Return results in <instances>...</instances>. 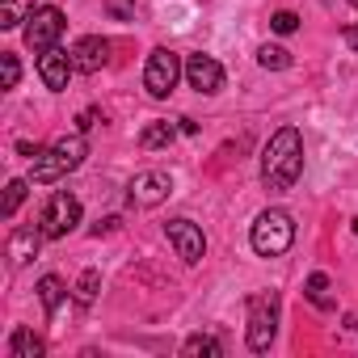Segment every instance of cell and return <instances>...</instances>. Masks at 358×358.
Masks as SVG:
<instances>
[{
	"instance_id": "1",
	"label": "cell",
	"mask_w": 358,
	"mask_h": 358,
	"mask_svg": "<svg viewBox=\"0 0 358 358\" xmlns=\"http://www.w3.org/2000/svg\"><path fill=\"white\" fill-rule=\"evenodd\" d=\"M299 173H303V135L295 127H278L262 152V186L282 194L299 182Z\"/></svg>"
},
{
	"instance_id": "2",
	"label": "cell",
	"mask_w": 358,
	"mask_h": 358,
	"mask_svg": "<svg viewBox=\"0 0 358 358\" xmlns=\"http://www.w3.org/2000/svg\"><path fill=\"white\" fill-rule=\"evenodd\" d=\"M85 156H89L85 135H80V131H76V135H64V139H55L51 148H43V152L34 156V164H30V182L51 186V182H59V177H68L72 169H80Z\"/></svg>"
},
{
	"instance_id": "3",
	"label": "cell",
	"mask_w": 358,
	"mask_h": 358,
	"mask_svg": "<svg viewBox=\"0 0 358 358\" xmlns=\"http://www.w3.org/2000/svg\"><path fill=\"white\" fill-rule=\"evenodd\" d=\"M291 241H295V220L282 207H266L249 228V245L257 257H282L291 249Z\"/></svg>"
},
{
	"instance_id": "4",
	"label": "cell",
	"mask_w": 358,
	"mask_h": 358,
	"mask_svg": "<svg viewBox=\"0 0 358 358\" xmlns=\"http://www.w3.org/2000/svg\"><path fill=\"white\" fill-rule=\"evenodd\" d=\"M182 76H186V64H182V55L169 51V47H156V51L148 55V64H143V89H148L156 101L169 97Z\"/></svg>"
},
{
	"instance_id": "5",
	"label": "cell",
	"mask_w": 358,
	"mask_h": 358,
	"mask_svg": "<svg viewBox=\"0 0 358 358\" xmlns=\"http://www.w3.org/2000/svg\"><path fill=\"white\" fill-rule=\"evenodd\" d=\"M274 333H278V295H274V291H257V295H249V329H245L249 350H257V354L270 350Z\"/></svg>"
},
{
	"instance_id": "6",
	"label": "cell",
	"mask_w": 358,
	"mask_h": 358,
	"mask_svg": "<svg viewBox=\"0 0 358 358\" xmlns=\"http://www.w3.org/2000/svg\"><path fill=\"white\" fill-rule=\"evenodd\" d=\"M76 224H80V199L68 194V190H55V194L47 199V207H43V220H38L43 236H47V241H64Z\"/></svg>"
},
{
	"instance_id": "7",
	"label": "cell",
	"mask_w": 358,
	"mask_h": 358,
	"mask_svg": "<svg viewBox=\"0 0 358 358\" xmlns=\"http://www.w3.org/2000/svg\"><path fill=\"white\" fill-rule=\"evenodd\" d=\"M173 194V177L164 173V169H143V173H135L131 177V186H127V199H131V207H160L164 199Z\"/></svg>"
},
{
	"instance_id": "8",
	"label": "cell",
	"mask_w": 358,
	"mask_h": 358,
	"mask_svg": "<svg viewBox=\"0 0 358 358\" xmlns=\"http://www.w3.org/2000/svg\"><path fill=\"white\" fill-rule=\"evenodd\" d=\"M59 34H64V13H59L55 5H43V9H34V13H30L26 47H30L34 55H43V51H51V47H59Z\"/></svg>"
},
{
	"instance_id": "9",
	"label": "cell",
	"mask_w": 358,
	"mask_h": 358,
	"mask_svg": "<svg viewBox=\"0 0 358 358\" xmlns=\"http://www.w3.org/2000/svg\"><path fill=\"white\" fill-rule=\"evenodd\" d=\"M164 236H169V245L177 249V257H182L186 266H199V262H203L207 236H203L199 224H190V220H169V224H164Z\"/></svg>"
},
{
	"instance_id": "10",
	"label": "cell",
	"mask_w": 358,
	"mask_h": 358,
	"mask_svg": "<svg viewBox=\"0 0 358 358\" xmlns=\"http://www.w3.org/2000/svg\"><path fill=\"white\" fill-rule=\"evenodd\" d=\"M186 80H190L194 93L215 97V93L224 89V68H220V59H211V55H186Z\"/></svg>"
},
{
	"instance_id": "11",
	"label": "cell",
	"mask_w": 358,
	"mask_h": 358,
	"mask_svg": "<svg viewBox=\"0 0 358 358\" xmlns=\"http://www.w3.org/2000/svg\"><path fill=\"white\" fill-rule=\"evenodd\" d=\"M72 72H76L72 51L51 47V51H43V55H38V76H43V85H47L51 93H64V89H68V80H72Z\"/></svg>"
},
{
	"instance_id": "12",
	"label": "cell",
	"mask_w": 358,
	"mask_h": 358,
	"mask_svg": "<svg viewBox=\"0 0 358 358\" xmlns=\"http://www.w3.org/2000/svg\"><path fill=\"white\" fill-rule=\"evenodd\" d=\"M72 64H76V72H85V76L101 72V68L110 64V38H101V34H85V38L72 47Z\"/></svg>"
},
{
	"instance_id": "13",
	"label": "cell",
	"mask_w": 358,
	"mask_h": 358,
	"mask_svg": "<svg viewBox=\"0 0 358 358\" xmlns=\"http://www.w3.org/2000/svg\"><path fill=\"white\" fill-rule=\"evenodd\" d=\"M43 241H47L43 228H17V232L9 236V257H13V266H26V262L38 253Z\"/></svg>"
},
{
	"instance_id": "14",
	"label": "cell",
	"mask_w": 358,
	"mask_h": 358,
	"mask_svg": "<svg viewBox=\"0 0 358 358\" xmlns=\"http://www.w3.org/2000/svg\"><path fill=\"white\" fill-rule=\"evenodd\" d=\"M47 354V341L34 333V329H13V337H9V358H43Z\"/></svg>"
},
{
	"instance_id": "15",
	"label": "cell",
	"mask_w": 358,
	"mask_h": 358,
	"mask_svg": "<svg viewBox=\"0 0 358 358\" xmlns=\"http://www.w3.org/2000/svg\"><path fill=\"white\" fill-rule=\"evenodd\" d=\"M38 299H43V312L55 316V312L64 308V299H68L64 278H59V274H43V278H38Z\"/></svg>"
},
{
	"instance_id": "16",
	"label": "cell",
	"mask_w": 358,
	"mask_h": 358,
	"mask_svg": "<svg viewBox=\"0 0 358 358\" xmlns=\"http://www.w3.org/2000/svg\"><path fill=\"white\" fill-rule=\"evenodd\" d=\"M182 354L186 358H224V341L211 337V333H194L182 341Z\"/></svg>"
},
{
	"instance_id": "17",
	"label": "cell",
	"mask_w": 358,
	"mask_h": 358,
	"mask_svg": "<svg viewBox=\"0 0 358 358\" xmlns=\"http://www.w3.org/2000/svg\"><path fill=\"white\" fill-rule=\"evenodd\" d=\"M34 0H0V30H17L22 22H30Z\"/></svg>"
},
{
	"instance_id": "18",
	"label": "cell",
	"mask_w": 358,
	"mask_h": 358,
	"mask_svg": "<svg viewBox=\"0 0 358 358\" xmlns=\"http://www.w3.org/2000/svg\"><path fill=\"white\" fill-rule=\"evenodd\" d=\"M177 131H182V127H173V122H148L143 131H139V148H169L173 139H177Z\"/></svg>"
},
{
	"instance_id": "19",
	"label": "cell",
	"mask_w": 358,
	"mask_h": 358,
	"mask_svg": "<svg viewBox=\"0 0 358 358\" xmlns=\"http://www.w3.org/2000/svg\"><path fill=\"white\" fill-rule=\"evenodd\" d=\"M26 190H30V177H13V182L5 186V203H0V215L13 220V215H17V207L26 203Z\"/></svg>"
},
{
	"instance_id": "20",
	"label": "cell",
	"mask_w": 358,
	"mask_h": 358,
	"mask_svg": "<svg viewBox=\"0 0 358 358\" xmlns=\"http://www.w3.org/2000/svg\"><path fill=\"white\" fill-rule=\"evenodd\" d=\"M257 64L262 68H270V72H282V68H291V51L287 47H257Z\"/></svg>"
},
{
	"instance_id": "21",
	"label": "cell",
	"mask_w": 358,
	"mask_h": 358,
	"mask_svg": "<svg viewBox=\"0 0 358 358\" xmlns=\"http://www.w3.org/2000/svg\"><path fill=\"white\" fill-rule=\"evenodd\" d=\"M97 291H101V274H97V270H85V274H80V282H76V303H80V308H89V303L97 299Z\"/></svg>"
},
{
	"instance_id": "22",
	"label": "cell",
	"mask_w": 358,
	"mask_h": 358,
	"mask_svg": "<svg viewBox=\"0 0 358 358\" xmlns=\"http://www.w3.org/2000/svg\"><path fill=\"white\" fill-rule=\"evenodd\" d=\"M303 295H308L316 308H324V312H329V308H333V299H329V274H312V278H308V287H303Z\"/></svg>"
},
{
	"instance_id": "23",
	"label": "cell",
	"mask_w": 358,
	"mask_h": 358,
	"mask_svg": "<svg viewBox=\"0 0 358 358\" xmlns=\"http://www.w3.org/2000/svg\"><path fill=\"white\" fill-rule=\"evenodd\" d=\"M17 80H22L17 55H13V51H0V89H17Z\"/></svg>"
},
{
	"instance_id": "24",
	"label": "cell",
	"mask_w": 358,
	"mask_h": 358,
	"mask_svg": "<svg viewBox=\"0 0 358 358\" xmlns=\"http://www.w3.org/2000/svg\"><path fill=\"white\" fill-rule=\"evenodd\" d=\"M270 30H274V34H295V30H299V17H295L291 9H278V13L270 17Z\"/></svg>"
},
{
	"instance_id": "25",
	"label": "cell",
	"mask_w": 358,
	"mask_h": 358,
	"mask_svg": "<svg viewBox=\"0 0 358 358\" xmlns=\"http://www.w3.org/2000/svg\"><path fill=\"white\" fill-rule=\"evenodd\" d=\"M135 5H139V0H106V13L114 22H131L135 17Z\"/></svg>"
},
{
	"instance_id": "26",
	"label": "cell",
	"mask_w": 358,
	"mask_h": 358,
	"mask_svg": "<svg viewBox=\"0 0 358 358\" xmlns=\"http://www.w3.org/2000/svg\"><path fill=\"white\" fill-rule=\"evenodd\" d=\"M97 110H80V118H76V131H89V127H97Z\"/></svg>"
},
{
	"instance_id": "27",
	"label": "cell",
	"mask_w": 358,
	"mask_h": 358,
	"mask_svg": "<svg viewBox=\"0 0 358 358\" xmlns=\"http://www.w3.org/2000/svg\"><path fill=\"white\" fill-rule=\"evenodd\" d=\"M118 228V215H110V220H101L97 228H93V236H106V232H114Z\"/></svg>"
},
{
	"instance_id": "28",
	"label": "cell",
	"mask_w": 358,
	"mask_h": 358,
	"mask_svg": "<svg viewBox=\"0 0 358 358\" xmlns=\"http://www.w3.org/2000/svg\"><path fill=\"white\" fill-rule=\"evenodd\" d=\"M341 38H345V47H354V51H358V26H345V34H341Z\"/></svg>"
},
{
	"instance_id": "29",
	"label": "cell",
	"mask_w": 358,
	"mask_h": 358,
	"mask_svg": "<svg viewBox=\"0 0 358 358\" xmlns=\"http://www.w3.org/2000/svg\"><path fill=\"white\" fill-rule=\"evenodd\" d=\"M350 329H358V316H350Z\"/></svg>"
},
{
	"instance_id": "30",
	"label": "cell",
	"mask_w": 358,
	"mask_h": 358,
	"mask_svg": "<svg viewBox=\"0 0 358 358\" xmlns=\"http://www.w3.org/2000/svg\"><path fill=\"white\" fill-rule=\"evenodd\" d=\"M354 236H358V220H354Z\"/></svg>"
},
{
	"instance_id": "31",
	"label": "cell",
	"mask_w": 358,
	"mask_h": 358,
	"mask_svg": "<svg viewBox=\"0 0 358 358\" xmlns=\"http://www.w3.org/2000/svg\"><path fill=\"white\" fill-rule=\"evenodd\" d=\"M350 5H354V9H358V0H350Z\"/></svg>"
}]
</instances>
